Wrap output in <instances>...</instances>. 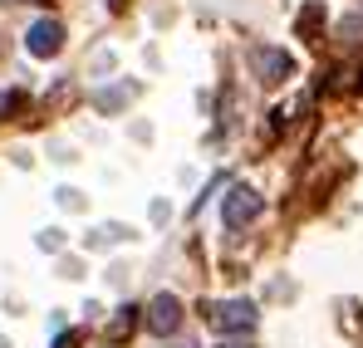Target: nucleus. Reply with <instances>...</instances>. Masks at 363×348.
Returning a JSON list of instances; mask_svg holds the SVG:
<instances>
[{
	"instance_id": "3",
	"label": "nucleus",
	"mask_w": 363,
	"mask_h": 348,
	"mask_svg": "<svg viewBox=\"0 0 363 348\" xmlns=\"http://www.w3.org/2000/svg\"><path fill=\"white\" fill-rule=\"evenodd\" d=\"M221 216H226V226H231V231H241V226H250V221L260 216V196H255L250 186H231V196H226Z\"/></svg>"
},
{
	"instance_id": "6",
	"label": "nucleus",
	"mask_w": 363,
	"mask_h": 348,
	"mask_svg": "<svg viewBox=\"0 0 363 348\" xmlns=\"http://www.w3.org/2000/svg\"><path fill=\"white\" fill-rule=\"evenodd\" d=\"M339 40H344V45H363V10H359V15H349V20L339 25Z\"/></svg>"
},
{
	"instance_id": "4",
	"label": "nucleus",
	"mask_w": 363,
	"mask_h": 348,
	"mask_svg": "<svg viewBox=\"0 0 363 348\" xmlns=\"http://www.w3.org/2000/svg\"><path fill=\"white\" fill-rule=\"evenodd\" d=\"M25 45H30V55H35V59L60 55V50H64V25H60V20H35L30 35H25Z\"/></svg>"
},
{
	"instance_id": "9",
	"label": "nucleus",
	"mask_w": 363,
	"mask_h": 348,
	"mask_svg": "<svg viewBox=\"0 0 363 348\" xmlns=\"http://www.w3.org/2000/svg\"><path fill=\"white\" fill-rule=\"evenodd\" d=\"M216 348H250V344H216Z\"/></svg>"
},
{
	"instance_id": "7",
	"label": "nucleus",
	"mask_w": 363,
	"mask_h": 348,
	"mask_svg": "<svg viewBox=\"0 0 363 348\" xmlns=\"http://www.w3.org/2000/svg\"><path fill=\"white\" fill-rule=\"evenodd\" d=\"M133 329H138V309L128 304V309H118V319H113V329H108V334H113V339H123V334H133Z\"/></svg>"
},
{
	"instance_id": "1",
	"label": "nucleus",
	"mask_w": 363,
	"mask_h": 348,
	"mask_svg": "<svg viewBox=\"0 0 363 348\" xmlns=\"http://www.w3.org/2000/svg\"><path fill=\"white\" fill-rule=\"evenodd\" d=\"M201 314H206V324L216 334H245V329H255V304L250 299H206Z\"/></svg>"
},
{
	"instance_id": "2",
	"label": "nucleus",
	"mask_w": 363,
	"mask_h": 348,
	"mask_svg": "<svg viewBox=\"0 0 363 348\" xmlns=\"http://www.w3.org/2000/svg\"><path fill=\"white\" fill-rule=\"evenodd\" d=\"M250 69H255V79L260 84H285L290 74H295V59L285 55V50H270V45H250Z\"/></svg>"
},
{
	"instance_id": "8",
	"label": "nucleus",
	"mask_w": 363,
	"mask_h": 348,
	"mask_svg": "<svg viewBox=\"0 0 363 348\" xmlns=\"http://www.w3.org/2000/svg\"><path fill=\"white\" fill-rule=\"evenodd\" d=\"M55 348H79V334H60V339H55Z\"/></svg>"
},
{
	"instance_id": "5",
	"label": "nucleus",
	"mask_w": 363,
	"mask_h": 348,
	"mask_svg": "<svg viewBox=\"0 0 363 348\" xmlns=\"http://www.w3.org/2000/svg\"><path fill=\"white\" fill-rule=\"evenodd\" d=\"M147 329L152 334H177L182 329V299L177 294H157L147 304Z\"/></svg>"
}]
</instances>
